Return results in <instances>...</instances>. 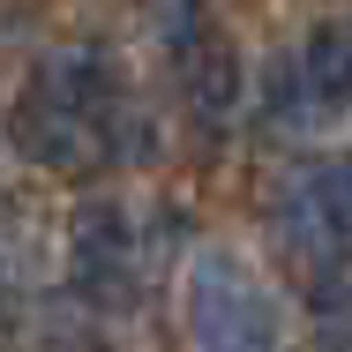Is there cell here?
<instances>
[{"instance_id":"1","label":"cell","mask_w":352,"mask_h":352,"mask_svg":"<svg viewBox=\"0 0 352 352\" xmlns=\"http://www.w3.org/2000/svg\"><path fill=\"white\" fill-rule=\"evenodd\" d=\"M15 142L45 173H105L135 150V105L113 60L98 53H53L38 60L15 98Z\"/></svg>"},{"instance_id":"2","label":"cell","mask_w":352,"mask_h":352,"mask_svg":"<svg viewBox=\"0 0 352 352\" xmlns=\"http://www.w3.org/2000/svg\"><path fill=\"white\" fill-rule=\"evenodd\" d=\"M180 300H188L195 352H278V307H270V285L248 270V255L195 248Z\"/></svg>"},{"instance_id":"3","label":"cell","mask_w":352,"mask_h":352,"mask_svg":"<svg viewBox=\"0 0 352 352\" xmlns=\"http://www.w3.org/2000/svg\"><path fill=\"white\" fill-rule=\"evenodd\" d=\"M128 270H135V240H128V217L113 203H90L75 217V292L82 300H128Z\"/></svg>"},{"instance_id":"4","label":"cell","mask_w":352,"mask_h":352,"mask_svg":"<svg viewBox=\"0 0 352 352\" xmlns=\"http://www.w3.org/2000/svg\"><path fill=\"white\" fill-rule=\"evenodd\" d=\"M292 90H300V105L315 120L352 105V30L345 23H315L307 30V45L292 53Z\"/></svg>"},{"instance_id":"5","label":"cell","mask_w":352,"mask_h":352,"mask_svg":"<svg viewBox=\"0 0 352 352\" xmlns=\"http://www.w3.org/2000/svg\"><path fill=\"white\" fill-rule=\"evenodd\" d=\"M180 82H188V98H195V113H203V120H225V105H232V90H240L232 45H225L217 30L180 38Z\"/></svg>"}]
</instances>
